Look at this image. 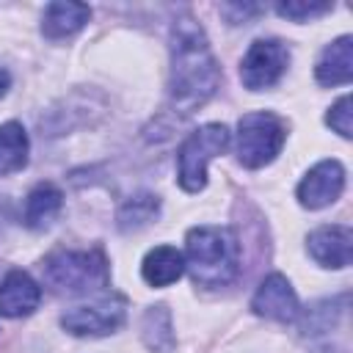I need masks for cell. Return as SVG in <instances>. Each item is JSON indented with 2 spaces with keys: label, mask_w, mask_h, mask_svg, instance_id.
I'll list each match as a JSON object with an SVG mask.
<instances>
[{
  "label": "cell",
  "mask_w": 353,
  "mask_h": 353,
  "mask_svg": "<svg viewBox=\"0 0 353 353\" xmlns=\"http://www.w3.org/2000/svg\"><path fill=\"white\" fill-rule=\"evenodd\" d=\"M221 69L210 50L201 25L182 17L171 30V102L176 110L190 113L201 108L218 88Z\"/></svg>",
  "instance_id": "cell-1"
},
{
  "label": "cell",
  "mask_w": 353,
  "mask_h": 353,
  "mask_svg": "<svg viewBox=\"0 0 353 353\" xmlns=\"http://www.w3.org/2000/svg\"><path fill=\"white\" fill-rule=\"evenodd\" d=\"M276 11H279V17H284V19L306 22V19H314V17L328 14L331 6H328V3H279Z\"/></svg>",
  "instance_id": "cell-20"
},
{
  "label": "cell",
  "mask_w": 353,
  "mask_h": 353,
  "mask_svg": "<svg viewBox=\"0 0 353 353\" xmlns=\"http://www.w3.org/2000/svg\"><path fill=\"white\" fill-rule=\"evenodd\" d=\"M44 281L58 292H94L108 284V259L99 248L94 251H72L58 248L52 251L44 265Z\"/></svg>",
  "instance_id": "cell-3"
},
{
  "label": "cell",
  "mask_w": 353,
  "mask_h": 353,
  "mask_svg": "<svg viewBox=\"0 0 353 353\" xmlns=\"http://www.w3.org/2000/svg\"><path fill=\"white\" fill-rule=\"evenodd\" d=\"M314 77L320 85H345L353 77V39L339 36L334 39L314 66Z\"/></svg>",
  "instance_id": "cell-12"
},
{
  "label": "cell",
  "mask_w": 353,
  "mask_h": 353,
  "mask_svg": "<svg viewBox=\"0 0 353 353\" xmlns=\"http://www.w3.org/2000/svg\"><path fill=\"white\" fill-rule=\"evenodd\" d=\"M309 254L323 268H347L353 256V232L342 223L317 226L309 234Z\"/></svg>",
  "instance_id": "cell-10"
},
{
  "label": "cell",
  "mask_w": 353,
  "mask_h": 353,
  "mask_svg": "<svg viewBox=\"0 0 353 353\" xmlns=\"http://www.w3.org/2000/svg\"><path fill=\"white\" fill-rule=\"evenodd\" d=\"M141 336L146 342L149 350L154 353H171L174 345H176V336H174V325H171V312L168 306L157 303V306H149L143 320H141Z\"/></svg>",
  "instance_id": "cell-16"
},
{
  "label": "cell",
  "mask_w": 353,
  "mask_h": 353,
  "mask_svg": "<svg viewBox=\"0 0 353 353\" xmlns=\"http://www.w3.org/2000/svg\"><path fill=\"white\" fill-rule=\"evenodd\" d=\"M290 63V50L284 41L279 39H256L243 63H240V80L245 88L251 91H262V88H270L273 83H279V77L284 74Z\"/></svg>",
  "instance_id": "cell-6"
},
{
  "label": "cell",
  "mask_w": 353,
  "mask_h": 353,
  "mask_svg": "<svg viewBox=\"0 0 353 353\" xmlns=\"http://www.w3.org/2000/svg\"><path fill=\"white\" fill-rule=\"evenodd\" d=\"M221 11L229 17V22H245L248 17H254V14H259L262 8L259 6H240V3H229V6H221Z\"/></svg>",
  "instance_id": "cell-21"
},
{
  "label": "cell",
  "mask_w": 353,
  "mask_h": 353,
  "mask_svg": "<svg viewBox=\"0 0 353 353\" xmlns=\"http://www.w3.org/2000/svg\"><path fill=\"white\" fill-rule=\"evenodd\" d=\"M124 323V301L102 298L88 306H74L61 317V325L74 336H102L113 334Z\"/></svg>",
  "instance_id": "cell-7"
},
{
  "label": "cell",
  "mask_w": 353,
  "mask_h": 353,
  "mask_svg": "<svg viewBox=\"0 0 353 353\" xmlns=\"http://www.w3.org/2000/svg\"><path fill=\"white\" fill-rule=\"evenodd\" d=\"M287 141V127L279 116L256 110L237 121V160L245 168H262L276 160Z\"/></svg>",
  "instance_id": "cell-5"
},
{
  "label": "cell",
  "mask_w": 353,
  "mask_h": 353,
  "mask_svg": "<svg viewBox=\"0 0 353 353\" xmlns=\"http://www.w3.org/2000/svg\"><path fill=\"white\" fill-rule=\"evenodd\" d=\"M185 273V256L174 245H157L143 256L141 276L152 287H168Z\"/></svg>",
  "instance_id": "cell-14"
},
{
  "label": "cell",
  "mask_w": 353,
  "mask_h": 353,
  "mask_svg": "<svg viewBox=\"0 0 353 353\" xmlns=\"http://www.w3.org/2000/svg\"><path fill=\"white\" fill-rule=\"evenodd\" d=\"M157 210H160L157 196H152V193H138V196H132V199H127V201L121 204V210H119V215H116L119 229H121V232H135V229L146 226L149 221H154Z\"/></svg>",
  "instance_id": "cell-18"
},
{
  "label": "cell",
  "mask_w": 353,
  "mask_h": 353,
  "mask_svg": "<svg viewBox=\"0 0 353 353\" xmlns=\"http://www.w3.org/2000/svg\"><path fill=\"white\" fill-rule=\"evenodd\" d=\"M251 309L259 317H268V320H276V323H292L301 314L298 295L281 273H270L256 287V292L251 298Z\"/></svg>",
  "instance_id": "cell-9"
},
{
  "label": "cell",
  "mask_w": 353,
  "mask_h": 353,
  "mask_svg": "<svg viewBox=\"0 0 353 353\" xmlns=\"http://www.w3.org/2000/svg\"><path fill=\"white\" fill-rule=\"evenodd\" d=\"M232 135L226 124H204L193 130L176 152V176L188 193H199L207 185V163L226 152Z\"/></svg>",
  "instance_id": "cell-4"
},
{
  "label": "cell",
  "mask_w": 353,
  "mask_h": 353,
  "mask_svg": "<svg viewBox=\"0 0 353 353\" xmlns=\"http://www.w3.org/2000/svg\"><path fill=\"white\" fill-rule=\"evenodd\" d=\"M185 268L199 287H226L240 270V243L229 226H196L185 240Z\"/></svg>",
  "instance_id": "cell-2"
},
{
  "label": "cell",
  "mask_w": 353,
  "mask_h": 353,
  "mask_svg": "<svg viewBox=\"0 0 353 353\" xmlns=\"http://www.w3.org/2000/svg\"><path fill=\"white\" fill-rule=\"evenodd\" d=\"M345 190V168L339 160H320L298 185V201L309 210L334 204Z\"/></svg>",
  "instance_id": "cell-8"
},
{
  "label": "cell",
  "mask_w": 353,
  "mask_h": 353,
  "mask_svg": "<svg viewBox=\"0 0 353 353\" xmlns=\"http://www.w3.org/2000/svg\"><path fill=\"white\" fill-rule=\"evenodd\" d=\"M28 132L19 121L0 124V174H14L28 163Z\"/></svg>",
  "instance_id": "cell-17"
},
{
  "label": "cell",
  "mask_w": 353,
  "mask_h": 353,
  "mask_svg": "<svg viewBox=\"0 0 353 353\" xmlns=\"http://www.w3.org/2000/svg\"><path fill=\"white\" fill-rule=\"evenodd\" d=\"M41 301V287L25 270H11L0 281V314L6 317H25Z\"/></svg>",
  "instance_id": "cell-11"
},
{
  "label": "cell",
  "mask_w": 353,
  "mask_h": 353,
  "mask_svg": "<svg viewBox=\"0 0 353 353\" xmlns=\"http://www.w3.org/2000/svg\"><path fill=\"white\" fill-rule=\"evenodd\" d=\"M8 85H11V74H8V69L0 66V97L8 91Z\"/></svg>",
  "instance_id": "cell-22"
},
{
  "label": "cell",
  "mask_w": 353,
  "mask_h": 353,
  "mask_svg": "<svg viewBox=\"0 0 353 353\" xmlns=\"http://www.w3.org/2000/svg\"><path fill=\"white\" fill-rule=\"evenodd\" d=\"M63 207V193L52 182H39L28 199H25V226L30 229H44L50 226Z\"/></svg>",
  "instance_id": "cell-15"
},
{
  "label": "cell",
  "mask_w": 353,
  "mask_h": 353,
  "mask_svg": "<svg viewBox=\"0 0 353 353\" xmlns=\"http://www.w3.org/2000/svg\"><path fill=\"white\" fill-rule=\"evenodd\" d=\"M353 102H350V94H345V97H339L334 105H331V110H328V116H325V121H328V127L334 130V132H339L342 138H350L353 135Z\"/></svg>",
  "instance_id": "cell-19"
},
{
  "label": "cell",
  "mask_w": 353,
  "mask_h": 353,
  "mask_svg": "<svg viewBox=\"0 0 353 353\" xmlns=\"http://www.w3.org/2000/svg\"><path fill=\"white\" fill-rule=\"evenodd\" d=\"M88 19H91V8H88L85 3L58 0V3H50V6L44 8L41 33H44L47 39H66V36L77 33Z\"/></svg>",
  "instance_id": "cell-13"
}]
</instances>
